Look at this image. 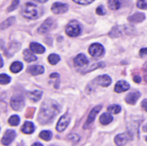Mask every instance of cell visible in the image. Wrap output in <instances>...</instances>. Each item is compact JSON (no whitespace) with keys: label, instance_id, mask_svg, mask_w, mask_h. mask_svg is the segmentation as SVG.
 I'll return each mask as SVG.
<instances>
[{"label":"cell","instance_id":"obj_2","mask_svg":"<svg viewBox=\"0 0 147 146\" xmlns=\"http://www.w3.org/2000/svg\"><path fill=\"white\" fill-rule=\"evenodd\" d=\"M22 15L28 19H37L42 15V9L32 3H26L22 7Z\"/></svg>","mask_w":147,"mask_h":146},{"label":"cell","instance_id":"obj_1","mask_svg":"<svg viewBox=\"0 0 147 146\" xmlns=\"http://www.w3.org/2000/svg\"><path fill=\"white\" fill-rule=\"evenodd\" d=\"M60 112V106L53 100L45 101L40 109L38 121L41 125H47L53 121L56 115Z\"/></svg>","mask_w":147,"mask_h":146},{"label":"cell","instance_id":"obj_24","mask_svg":"<svg viewBox=\"0 0 147 146\" xmlns=\"http://www.w3.org/2000/svg\"><path fill=\"white\" fill-rule=\"evenodd\" d=\"M108 5L110 9L117 10L121 8V0H109L108 3Z\"/></svg>","mask_w":147,"mask_h":146},{"label":"cell","instance_id":"obj_13","mask_svg":"<svg viewBox=\"0 0 147 146\" xmlns=\"http://www.w3.org/2000/svg\"><path fill=\"white\" fill-rule=\"evenodd\" d=\"M51 9L54 14H63L68 10V5L62 3H54Z\"/></svg>","mask_w":147,"mask_h":146},{"label":"cell","instance_id":"obj_3","mask_svg":"<svg viewBox=\"0 0 147 146\" xmlns=\"http://www.w3.org/2000/svg\"><path fill=\"white\" fill-rule=\"evenodd\" d=\"M81 31H82L81 26L77 21L70 22L65 28V33L70 37H76L79 35L81 34Z\"/></svg>","mask_w":147,"mask_h":146},{"label":"cell","instance_id":"obj_4","mask_svg":"<svg viewBox=\"0 0 147 146\" xmlns=\"http://www.w3.org/2000/svg\"><path fill=\"white\" fill-rule=\"evenodd\" d=\"M10 106L15 111H20L24 107V99L20 95H15L11 97Z\"/></svg>","mask_w":147,"mask_h":146},{"label":"cell","instance_id":"obj_43","mask_svg":"<svg viewBox=\"0 0 147 146\" xmlns=\"http://www.w3.org/2000/svg\"><path fill=\"white\" fill-rule=\"evenodd\" d=\"M34 1H36V2H38V3H46L47 0H34Z\"/></svg>","mask_w":147,"mask_h":146},{"label":"cell","instance_id":"obj_36","mask_svg":"<svg viewBox=\"0 0 147 146\" xmlns=\"http://www.w3.org/2000/svg\"><path fill=\"white\" fill-rule=\"evenodd\" d=\"M75 3H78V4H83V5H85V4H89V3H91L94 0H73Z\"/></svg>","mask_w":147,"mask_h":146},{"label":"cell","instance_id":"obj_11","mask_svg":"<svg viewBox=\"0 0 147 146\" xmlns=\"http://www.w3.org/2000/svg\"><path fill=\"white\" fill-rule=\"evenodd\" d=\"M89 61L86 58V56L83 53H80L78 54L75 59H74V65L76 67H78V68H82V67H86L87 65H88Z\"/></svg>","mask_w":147,"mask_h":146},{"label":"cell","instance_id":"obj_8","mask_svg":"<svg viewBox=\"0 0 147 146\" xmlns=\"http://www.w3.org/2000/svg\"><path fill=\"white\" fill-rule=\"evenodd\" d=\"M111 77L108 75H102L94 79L92 83H96V85H99L102 87H108L111 84Z\"/></svg>","mask_w":147,"mask_h":146},{"label":"cell","instance_id":"obj_40","mask_svg":"<svg viewBox=\"0 0 147 146\" xmlns=\"http://www.w3.org/2000/svg\"><path fill=\"white\" fill-rule=\"evenodd\" d=\"M140 54L141 56L147 55V48H142V49L140 51Z\"/></svg>","mask_w":147,"mask_h":146},{"label":"cell","instance_id":"obj_38","mask_svg":"<svg viewBox=\"0 0 147 146\" xmlns=\"http://www.w3.org/2000/svg\"><path fill=\"white\" fill-rule=\"evenodd\" d=\"M143 71H144V77H145L146 83H147V61L143 65Z\"/></svg>","mask_w":147,"mask_h":146},{"label":"cell","instance_id":"obj_6","mask_svg":"<svg viewBox=\"0 0 147 146\" xmlns=\"http://www.w3.org/2000/svg\"><path fill=\"white\" fill-rule=\"evenodd\" d=\"M89 52H90V54L92 57L98 58V57H101L102 55H103V53H104V47L101 44H99V43H94V44H92L90 46Z\"/></svg>","mask_w":147,"mask_h":146},{"label":"cell","instance_id":"obj_34","mask_svg":"<svg viewBox=\"0 0 147 146\" xmlns=\"http://www.w3.org/2000/svg\"><path fill=\"white\" fill-rule=\"evenodd\" d=\"M68 139H69V140H71L73 144H77V143L79 141L80 137H79L78 134H71V135H70V136L68 137Z\"/></svg>","mask_w":147,"mask_h":146},{"label":"cell","instance_id":"obj_5","mask_svg":"<svg viewBox=\"0 0 147 146\" xmlns=\"http://www.w3.org/2000/svg\"><path fill=\"white\" fill-rule=\"evenodd\" d=\"M71 121V116L68 114H65L64 115H62L60 117V119L59 120L57 126H56V130L59 133H61L63 131H65L66 129V127L68 126V125L70 124Z\"/></svg>","mask_w":147,"mask_h":146},{"label":"cell","instance_id":"obj_12","mask_svg":"<svg viewBox=\"0 0 147 146\" xmlns=\"http://www.w3.org/2000/svg\"><path fill=\"white\" fill-rule=\"evenodd\" d=\"M53 26V19L52 18H48L40 25V27L38 28V32L40 34H46V33H47L48 31H50L52 29Z\"/></svg>","mask_w":147,"mask_h":146},{"label":"cell","instance_id":"obj_21","mask_svg":"<svg viewBox=\"0 0 147 146\" xmlns=\"http://www.w3.org/2000/svg\"><path fill=\"white\" fill-rule=\"evenodd\" d=\"M23 58H24V60L26 62H28V63L34 62V61H36L37 60V58L34 55V53L31 52L28 49H25L23 51Z\"/></svg>","mask_w":147,"mask_h":146},{"label":"cell","instance_id":"obj_44","mask_svg":"<svg viewBox=\"0 0 147 146\" xmlns=\"http://www.w3.org/2000/svg\"><path fill=\"white\" fill-rule=\"evenodd\" d=\"M32 146H43V145H42L40 143H34V144Z\"/></svg>","mask_w":147,"mask_h":146},{"label":"cell","instance_id":"obj_35","mask_svg":"<svg viewBox=\"0 0 147 146\" xmlns=\"http://www.w3.org/2000/svg\"><path fill=\"white\" fill-rule=\"evenodd\" d=\"M34 111H35V108H28L27 109V112H26V118H32L34 114Z\"/></svg>","mask_w":147,"mask_h":146},{"label":"cell","instance_id":"obj_14","mask_svg":"<svg viewBox=\"0 0 147 146\" xmlns=\"http://www.w3.org/2000/svg\"><path fill=\"white\" fill-rule=\"evenodd\" d=\"M127 26H116L115 27L111 32L109 33V35L111 37H119L122 34V33H127Z\"/></svg>","mask_w":147,"mask_h":146},{"label":"cell","instance_id":"obj_33","mask_svg":"<svg viewBox=\"0 0 147 146\" xmlns=\"http://www.w3.org/2000/svg\"><path fill=\"white\" fill-rule=\"evenodd\" d=\"M138 8L141 9H147V0H138L137 2Z\"/></svg>","mask_w":147,"mask_h":146},{"label":"cell","instance_id":"obj_28","mask_svg":"<svg viewBox=\"0 0 147 146\" xmlns=\"http://www.w3.org/2000/svg\"><path fill=\"white\" fill-rule=\"evenodd\" d=\"M59 60H60V57L55 53H52L48 56V62L53 65L58 64L59 62Z\"/></svg>","mask_w":147,"mask_h":146},{"label":"cell","instance_id":"obj_20","mask_svg":"<svg viewBox=\"0 0 147 146\" xmlns=\"http://www.w3.org/2000/svg\"><path fill=\"white\" fill-rule=\"evenodd\" d=\"M99 121L102 125L103 126H106V125H109V123H111L113 121V116L109 114V113H104L102 114L100 118H99Z\"/></svg>","mask_w":147,"mask_h":146},{"label":"cell","instance_id":"obj_29","mask_svg":"<svg viewBox=\"0 0 147 146\" xmlns=\"http://www.w3.org/2000/svg\"><path fill=\"white\" fill-rule=\"evenodd\" d=\"M8 122H9V124L10 126H18L19 123H20V118H19L18 115H12V116L9 119Z\"/></svg>","mask_w":147,"mask_h":146},{"label":"cell","instance_id":"obj_31","mask_svg":"<svg viewBox=\"0 0 147 146\" xmlns=\"http://www.w3.org/2000/svg\"><path fill=\"white\" fill-rule=\"evenodd\" d=\"M10 77L6 74H0V84H8L10 82Z\"/></svg>","mask_w":147,"mask_h":146},{"label":"cell","instance_id":"obj_30","mask_svg":"<svg viewBox=\"0 0 147 146\" xmlns=\"http://www.w3.org/2000/svg\"><path fill=\"white\" fill-rule=\"evenodd\" d=\"M121 108L119 105H116V104L111 105V106H109V107L108 108V111H109V113L113 114H119V113L121 112Z\"/></svg>","mask_w":147,"mask_h":146},{"label":"cell","instance_id":"obj_10","mask_svg":"<svg viewBox=\"0 0 147 146\" xmlns=\"http://www.w3.org/2000/svg\"><path fill=\"white\" fill-rule=\"evenodd\" d=\"M16 138V132L13 130H7L1 140L3 145H9Z\"/></svg>","mask_w":147,"mask_h":146},{"label":"cell","instance_id":"obj_17","mask_svg":"<svg viewBox=\"0 0 147 146\" xmlns=\"http://www.w3.org/2000/svg\"><path fill=\"white\" fill-rule=\"evenodd\" d=\"M27 71L32 76H37L44 72V68L41 65H30L28 67Z\"/></svg>","mask_w":147,"mask_h":146},{"label":"cell","instance_id":"obj_32","mask_svg":"<svg viewBox=\"0 0 147 146\" xmlns=\"http://www.w3.org/2000/svg\"><path fill=\"white\" fill-rule=\"evenodd\" d=\"M19 3H20V0H13L12 3H11V4H10V6L7 9V11L8 12H10V11L16 9L17 8V6L19 5Z\"/></svg>","mask_w":147,"mask_h":146},{"label":"cell","instance_id":"obj_22","mask_svg":"<svg viewBox=\"0 0 147 146\" xmlns=\"http://www.w3.org/2000/svg\"><path fill=\"white\" fill-rule=\"evenodd\" d=\"M28 98L33 101V102H38L40 100L41 96H42V92L40 90H34L32 92H28Z\"/></svg>","mask_w":147,"mask_h":146},{"label":"cell","instance_id":"obj_23","mask_svg":"<svg viewBox=\"0 0 147 146\" xmlns=\"http://www.w3.org/2000/svg\"><path fill=\"white\" fill-rule=\"evenodd\" d=\"M144 19H145V15L143 13H136L128 18L129 22H140L144 21Z\"/></svg>","mask_w":147,"mask_h":146},{"label":"cell","instance_id":"obj_45","mask_svg":"<svg viewBox=\"0 0 147 146\" xmlns=\"http://www.w3.org/2000/svg\"><path fill=\"white\" fill-rule=\"evenodd\" d=\"M146 142H147V137H146Z\"/></svg>","mask_w":147,"mask_h":146},{"label":"cell","instance_id":"obj_41","mask_svg":"<svg viewBox=\"0 0 147 146\" xmlns=\"http://www.w3.org/2000/svg\"><path fill=\"white\" fill-rule=\"evenodd\" d=\"M134 81L135 83H140V82H141V77H140V76H135V77H134Z\"/></svg>","mask_w":147,"mask_h":146},{"label":"cell","instance_id":"obj_42","mask_svg":"<svg viewBox=\"0 0 147 146\" xmlns=\"http://www.w3.org/2000/svg\"><path fill=\"white\" fill-rule=\"evenodd\" d=\"M3 65V59H2V56L0 55V68H2Z\"/></svg>","mask_w":147,"mask_h":146},{"label":"cell","instance_id":"obj_26","mask_svg":"<svg viewBox=\"0 0 147 146\" xmlns=\"http://www.w3.org/2000/svg\"><path fill=\"white\" fill-rule=\"evenodd\" d=\"M22 64L21 62H14L11 65H10V71L13 72V73H18L19 71H21L22 70Z\"/></svg>","mask_w":147,"mask_h":146},{"label":"cell","instance_id":"obj_18","mask_svg":"<svg viewBox=\"0 0 147 146\" xmlns=\"http://www.w3.org/2000/svg\"><path fill=\"white\" fill-rule=\"evenodd\" d=\"M30 50H31L32 52L38 53V54H41V53H43L45 52L46 49L40 44H39L37 42H32L30 44Z\"/></svg>","mask_w":147,"mask_h":146},{"label":"cell","instance_id":"obj_19","mask_svg":"<svg viewBox=\"0 0 147 146\" xmlns=\"http://www.w3.org/2000/svg\"><path fill=\"white\" fill-rule=\"evenodd\" d=\"M22 132L25 134H31L34 132V126L32 122L27 121L22 126Z\"/></svg>","mask_w":147,"mask_h":146},{"label":"cell","instance_id":"obj_16","mask_svg":"<svg viewBox=\"0 0 147 146\" xmlns=\"http://www.w3.org/2000/svg\"><path fill=\"white\" fill-rule=\"evenodd\" d=\"M140 96L141 95L140 92H131L126 96V102L130 105H134L137 102L138 99L140 97Z\"/></svg>","mask_w":147,"mask_h":146},{"label":"cell","instance_id":"obj_7","mask_svg":"<svg viewBox=\"0 0 147 146\" xmlns=\"http://www.w3.org/2000/svg\"><path fill=\"white\" fill-rule=\"evenodd\" d=\"M101 109H102V106L99 105V106L95 107V108L90 111V114H89V116H88V118H87V120H86V122H85V124H84V129H88V128L90 126V125L94 122L96 114L100 112Z\"/></svg>","mask_w":147,"mask_h":146},{"label":"cell","instance_id":"obj_37","mask_svg":"<svg viewBox=\"0 0 147 146\" xmlns=\"http://www.w3.org/2000/svg\"><path fill=\"white\" fill-rule=\"evenodd\" d=\"M105 10H104V9H103V7L102 6H99V7H97V9H96V14L97 15H105Z\"/></svg>","mask_w":147,"mask_h":146},{"label":"cell","instance_id":"obj_15","mask_svg":"<svg viewBox=\"0 0 147 146\" xmlns=\"http://www.w3.org/2000/svg\"><path fill=\"white\" fill-rule=\"evenodd\" d=\"M130 88V85L128 83H127L126 81H119L116 83L115 86V91L116 93H121V92H125L127 90H128Z\"/></svg>","mask_w":147,"mask_h":146},{"label":"cell","instance_id":"obj_27","mask_svg":"<svg viewBox=\"0 0 147 146\" xmlns=\"http://www.w3.org/2000/svg\"><path fill=\"white\" fill-rule=\"evenodd\" d=\"M52 136H53V134H52V133L50 131H42L39 134V137L41 139H43L44 141H49V140H51Z\"/></svg>","mask_w":147,"mask_h":146},{"label":"cell","instance_id":"obj_39","mask_svg":"<svg viewBox=\"0 0 147 146\" xmlns=\"http://www.w3.org/2000/svg\"><path fill=\"white\" fill-rule=\"evenodd\" d=\"M141 107H142V108L145 110V111H146L147 112V100H144L142 102H141Z\"/></svg>","mask_w":147,"mask_h":146},{"label":"cell","instance_id":"obj_25","mask_svg":"<svg viewBox=\"0 0 147 146\" xmlns=\"http://www.w3.org/2000/svg\"><path fill=\"white\" fill-rule=\"evenodd\" d=\"M14 22H15V17H9V18L6 19L4 22H3L0 24V29L3 30V29L8 28L9 27H10L11 25H13Z\"/></svg>","mask_w":147,"mask_h":146},{"label":"cell","instance_id":"obj_9","mask_svg":"<svg viewBox=\"0 0 147 146\" xmlns=\"http://www.w3.org/2000/svg\"><path fill=\"white\" fill-rule=\"evenodd\" d=\"M131 139V136L127 133H124L121 134H118L115 138V143L117 146L125 145Z\"/></svg>","mask_w":147,"mask_h":146}]
</instances>
